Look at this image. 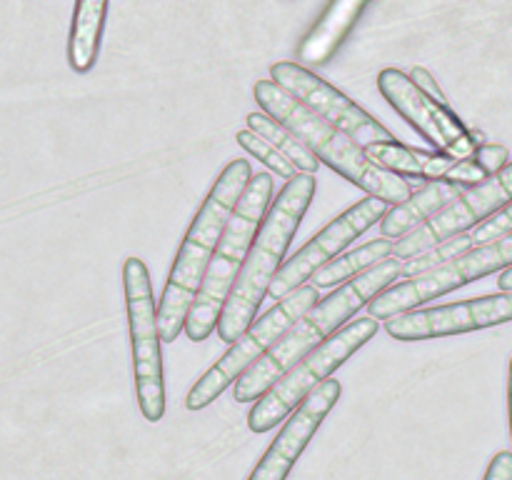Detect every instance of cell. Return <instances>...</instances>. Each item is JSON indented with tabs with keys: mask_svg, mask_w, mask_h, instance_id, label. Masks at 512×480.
Segmentation results:
<instances>
[{
	"mask_svg": "<svg viewBox=\"0 0 512 480\" xmlns=\"http://www.w3.org/2000/svg\"><path fill=\"white\" fill-rule=\"evenodd\" d=\"M403 263L398 258H385L383 263L373 265L358 278L340 285L333 295L320 300L313 310L303 315L295 325H290L273 348L240 375L233 388V398L238 403H253L260 400L285 373L303 363L313 350H318L340 325L348 323L363 305H368L375 295L383 293L400 278Z\"/></svg>",
	"mask_w": 512,
	"mask_h": 480,
	"instance_id": "obj_1",
	"label": "cell"
},
{
	"mask_svg": "<svg viewBox=\"0 0 512 480\" xmlns=\"http://www.w3.org/2000/svg\"><path fill=\"white\" fill-rule=\"evenodd\" d=\"M250 178H253V170H250L248 160H230L210 188L208 198L200 205L193 223H190L178 255H175L163 298L158 303L163 343H173L185 330V320H188L190 308L198 298V290L203 285L205 273H208L220 235H223L233 210L238 208V200L243 198Z\"/></svg>",
	"mask_w": 512,
	"mask_h": 480,
	"instance_id": "obj_2",
	"label": "cell"
},
{
	"mask_svg": "<svg viewBox=\"0 0 512 480\" xmlns=\"http://www.w3.org/2000/svg\"><path fill=\"white\" fill-rule=\"evenodd\" d=\"M315 188H318L315 175H295L273 200L258 235H255L248 260H245L243 270L235 280L233 293H230L228 303L220 313V340L233 345L255 323L260 303L268 295L278 270L283 268L285 253H288L290 243H293L295 233H298L300 223L308 213Z\"/></svg>",
	"mask_w": 512,
	"mask_h": 480,
	"instance_id": "obj_3",
	"label": "cell"
},
{
	"mask_svg": "<svg viewBox=\"0 0 512 480\" xmlns=\"http://www.w3.org/2000/svg\"><path fill=\"white\" fill-rule=\"evenodd\" d=\"M255 100L260 108L283 123L285 128L293 130L300 140L310 148V153L320 163L330 165L338 175L358 185L373 198L385 200L388 205H400L415 193L413 185L403 180V175H395L390 170L380 168L365 155L363 145L355 143L350 135L330 125L320 115H315L308 105L300 103L298 98L280 88L275 80H258L253 88Z\"/></svg>",
	"mask_w": 512,
	"mask_h": 480,
	"instance_id": "obj_4",
	"label": "cell"
},
{
	"mask_svg": "<svg viewBox=\"0 0 512 480\" xmlns=\"http://www.w3.org/2000/svg\"><path fill=\"white\" fill-rule=\"evenodd\" d=\"M270 198H273V178L268 173L253 175L243 198L238 200V208L233 210L223 235H220V243L208 265V273H205L203 285L198 290V298H195L188 320H185L188 340L200 343L218 328L220 313H223L225 303L233 293L235 280H238L240 270L248 260L255 235H258L260 225L265 220Z\"/></svg>",
	"mask_w": 512,
	"mask_h": 480,
	"instance_id": "obj_5",
	"label": "cell"
},
{
	"mask_svg": "<svg viewBox=\"0 0 512 480\" xmlns=\"http://www.w3.org/2000/svg\"><path fill=\"white\" fill-rule=\"evenodd\" d=\"M375 333H378V320L370 318V315L368 318L350 320L345 328L330 335L318 350H313L303 363H298L290 373H285L263 398L255 400V405L248 413V428L253 433H268V430H273L323 380H328L330 373H335L350 355L358 353L368 340H373Z\"/></svg>",
	"mask_w": 512,
	"mask_h": 480,
	"instance_id": "obj_6",
	"label": "cell"
},
{
	"mask_svg": "<svg viewBox=\"0 0 512 480\" xmlns=\"http://www.w3.org/2000/svg\"><path fill=\"white\" fill-rule=\"evenodd\" d=\"M320 290L315 285H303V288L295 290L293 295H288L285 300L275 303L268 313L260 315L238 340L228 348V353L218 360L215 365H210L203 375H200L198 383L190 388L185 405L188 410H203L213 403L215 398L228 390V385L238 383L240 375L248 368H253L265 353L275 345V340L290 328V325L298 323L308 310H313L318 305Z\"/></svg>",
	"mask_w": 512,
	"mask_h": 480,
	"instance_id": "obj_7",
	"label": "cell"
},
{
	"mask_svg": "<svg viewBox=\"0 0 512 480\" xmlns=\"http://www.w3.org/2000/svg\"><path fill=\"white\" fill-rule=\"evenodd\" d=\"M125 305H128L130 343H133L135 393L140 413L148 423H158L165 415L163 350H160L158 303L153 295L150 273L140 258H128L123 265Z\"/></svg>",
	"mask_w": 512,
	"mask_h": 480,
	"instance_id": "obj_8",
	"label": "cell"
},
{
	"mask_svg": "<svg viewBox=\"0 0 512 480\" xmlns=\"http://www.w3.org/2000/svg\"><path fill=\"white\" fill-rule=\"evenodd\" d=\"M510 265L512 233L495 240V243L468 250L465 255L448 260V263H443L440 268L390 285V288H385L383 293L375 295V298L370 300L368 313L370 318L375 320H390L395 318V315L418 310V305L428 303V300L443 298L445 293H453V290L463 288V285L473 283V280H480L485 278V275H493L498 273V270L510 268Z\"/></svg>",
	"mask_w": 512,
	"mask_h": 480,
	"instance_id": "obj_9",
	"label": "cell"
},
{
	"mask_svg": "<svg viewBox=\"0 0 512 480\" xmlns=\"http://www.w3.org/2000/svg\"><path fill=\"white\" fill-rule=\"evenodd\" d=\"M378 90L383 98L433 145L440 153L455 160L473 158L475 150L483 145V135L470 130L450 105L435 103L410 80V75L398 68H385L378 75Z\"/></svg>",
	"mask_w": 512,
	"mask_h": 480,
	"instance_id": "obj_10",
	"label": "cell"
},
{
	"mask_svg": "<svg viewBox=\"0 0 512 480\" xmlns=\"http://www.w3.org/2000/svg\"><path fill=\"white\" fill-rule=\"evenodd\" d=\"M388 213V203L380 198L368 195L365 200H358L355 205H350L345 213H340L338 218L330 220L323 230H320L315 238H310V243H305L298 253L290 260H285L283 268L275 275L273 285H270L268 295L280 303L288 295H293L295 290L303 288L308 280H313V275L320 268H325L328 263H333L335 255L340 250L348 248L358 235H363L370 225L378 223L380 218H385Z\"/></svg>",
	"mask_w": 512,
	"mask_h": 480,
	"instance_id": "obj_11",
	"label": "cell"
},
{
	"mask_svg": "<svg viewBox=\"0 0 512 480\" xmlns=\"http://www.w3.org/2000/svg\"><path fill=\"white\" fill-rule=\"evenodd\" d=\"M270 78L280 85L283 90H288L293 98H298L300 103L308 105L315 115H320L323 120H328L330 125H335L338 130H343L345 135L355 140L358 145L368 148V145L378 143H395L393 133H390L385 125H380L378 120L370 113H365L355 100H350L348 95L340 93L335 85H330L328 80L318 78L313 70H308L300 63H275L270 68Z\"/></svg>",
	"mask_w": 512,
	"mask_h": 480,
	"instance_id": "obj_12",
	"label": "cell"
},
{
	"mask_svg": "<svg viewBox=\"0 0 512 480\" xmlns=\"http://www.w3.org/2000/svg\"><path fill=\"white\" fill-rule=\"evenodd\" d=\"M512 200V160L500 170L498 175L488 178L485 183L473 185L465 190L458 200L440 210L433 220L420 225L410 235L395 243L393 255L400 260H410L413 255L453 238V235L465 233L470 228H478L488 218H493L498 210H503Z\"/></svg>",
	"mask_w": 512,
	"mask_h": 480,
	"instance_id": "obj_13",
	"label": "cell"
},
{
	"mask_svg": "<svg viewBox=\"0 0 512 480\" xmlns=\"http://www.w3.org/2000/svg\"><path fill=\"white\" fill-rule=\"evenodd\" d=\"M512 320V293L485 295V298L463 300V303L438 305V308L410 310L385 320V330L395 340L450 338V335L473 333V330L493 328V325Z\"/></svg>",
	"mask_w": 512,
	"mask_h": 480,
	"instance_id": "obj_14",
	"label": "cell"
},
{
	"mask_svg": "<svg viewBox=\"0 0 512 480\" xmlns=\"http://www.w3.org/2000/svg\"><path fill=\"white\" fill-rule=\"evenodd\" d=\"M343 393V385L340 380H323L298 408L293 410V415L288 418V423L283 425V430L278 433V438L270 443V448L265 450L263 460L255 465V470L250 473L248 480H285L293 470V465L298 463V458L303 455V450L308 448V443L313 440V435L318 433L320 423L328 418L330 410L335 408V403L340 400Z\"/></svg>",
	"mask_w": 512,
	"mask_h": 480,
	"instance_id": "obj_15",
	"label": "cell"
},
{
	"mask_svg": "<svg viewBox=\"0 0 512 480\" xmlns=\"http://www.w3.org/2000/svg\"><path fill=\"white\" fill-rule=\"evenodd\" d=\"M465 190L468 188L448 183V180H430L423 188L415 190L405 203L393 205V210L385 213V218L380 220V238H405V235H410L413 230H418L420 225L433 220L440 210L448 208V205L453 203V200H458Z\"/></svg>",
	"mask_w": 512,
	"mask_h": 480,
	"instance_id": "obj_16",
	"label": "cell"
},
{
	"mask_svg": "<svg viewBox=\"0 0 512 480\" xmlns=\"http://www.w3.org/2000/svg\"><path fill=\"white\" fill-rule=\"evenodd\" d=\"M368 0H333L323 18L310 28L305 40L298 48L300 65H323L330 55L338 50V45L348 38L353 25L358 23L360 13L365 10Z\"/></svg>",
	"mask_w": 512,
	"mask_h": 480,
	"instance_id": "obj_17",
	"label": "cell"
},
{
	"mask_svg": "<svg viewBox=\"0 0 512 480\" xmlns=\"http://www.w3.org/2000/svg\"><path fill=\"white\" fill-rule=\"evenodd\" d=\"M365 155L373 160L380 168L390 170L395 175H410V178H425V180H448L450 170L455 168L458 160L450 155L438 153V150H418L408 148L400 143H378L368 145Z\"/></svg>",
	"mask_w": 512,
	"mask_h": 480,
	"instance_id": "obj_18",
	"label": "cell"
},
{
	"mask_svg": "<svg viewBox=\"0 0 512 480\" xmlns=\"http://www.w3.org/2000/svg\"><path fill=\"white\" fill-rule=\"evenodd\" d=\"M105 10L108 0H78L73 13V28H70L68 60L70 68L78 73H88L98 60L100 38H103Z\"/></svg>",
	"mask_w": 512,
	"mask_h": 480,
	"instance_id": "obj_19",
	"label": "cell"
},
{
	"mask_svg": "<svg viewBox=\"0 0 512 480\" xmlns=\"http://www.w3.org/2000/svg\"><path fill=\"white\" fill-rule=\"evenodd\" d=\"M395 250V243L390 238H375L370 243L360 245V248L350 250L343 258L333 260L325 268H320L318 273L313 275V285L318 290L323 288H335L338 283H348V280L358 278L360 273H365L373 265L383 263L385 258H390Z\"/></svg>",
	"mask_w": 512,
	"mask_h": 480,
	"instance_id": "obj_20",
	"label": "cell"
},
{
	"mask_svg": "<svg viewBox=\"0 0 512 480\" xmlns=\"http://www.w3.org/2000/svg\"><path fill=\"white\" fill-rule=\"evenodd\" d=\"M248 130L258 133L260 138L268 140L273 148H278L290 163L298 168V173H308L313 175L318 170L320 160L310 153L308 145L293 133V130L285 128L283 123H278L275 118H270L268 113H250L248 115Z\"/></svg>",
	"mask_w": 512,
	"mask_h": 480,
	"instance_id": "obj_21",
	"label": "cell"
},
{
	"mask_svg": "<svg viewBox=\"0 0 512 480\" xmlns=\"http://www.w3.org/2000/svg\"><path fill=\"white\" fill-rule=\"evenodd\" d=\"M473 248L475 245H473V238H470V233L453 235V238L443 240V243L433 245V248L423 250V253L413 255L410 260H405L403 270H400V280H410V278H415V275H423V273H428V270L440 268L443 263L460 258V255H465L468 250H473Z\"/></svg>",
	"mask_w": 512,
	"mask_h": 480,
	"instance_id": "obj_22",
	"label": "cell"
},
{
	"mask_svg": "<svg viewBox=\"0 0 512 480\" xmlns=\"http://www.w3.org/2000/svg\"><path fill=\"white\" fill-rule=\"evenodd\" d=\"M235 140H238L240 148L248 150L250 155H255V158H258L260 163L268 165L270 170H275L280 178L293 180L295 175H298V168H295V165L290 163V160L285 158L278 148H273L268 140H263L258 133H253V130H240V133L235 135Z\"/></svg>",
	"mask_w": 512,
	"mask_h": 480,
	"instance_id": "obj_23",
	"label": "cell"
},
{
	"mask_svg": "<svg viewBox=\"0 0 512 480\" xmlns=\"http://www.w3.org/2000/svg\"><path fill=\"white\" fill-rule=\"evenodd\" d=\"M510 233H512V200L503 210H498L493 218H488L485 223H480L478 228H473L470 238H473L475 248H480V245L495 243V240L505 238V235Z\"/></svg>",
	"mask_w": 512,
	"mask_h": 480,
	"instance_id": "obj_24",
	"label": "cell"
},
{
	"mask_svg": "<svg viewBox=\"0 0 512 480\" xmlns=\"http://www.w3.org/2000/svg\"><path fill=\"white\" fill-rule=\"evenodd\" d=\"M473 158L478 160L480 168H483L485 173H488L490 178H493V175H498L500 170H503L505 165H508L510 153H508V148H505V145H485L483 143L478 150H475Z\"/></svg>",
	"mask_w": 512,
	"mask_h": 480,
	"instance_id": "obj_25",
	"label": "cell"
},
{
	"mask_svg": "<svg viewBox=\"0 0 512 480\" xmlns=\"http://www.w3.org/2000/svg\"><path fill=\"white\" fill-rule=\"evenodd\" d=\"M410 80H413V83L418 85V88L423 90V93L428 95V98H433L435 103L448 105V98H445L443 90L438 88V83H435V78H433V75H430V70H425V68H413V73H410Z\"/></svg>",
	"mask_w": 512,
	"mask_h": 480,
	"instance_id": "obj_26",
	"label": "cell"
},
{
	"mask_svg": "<svg viewBox=\"0 0 512 480\" xmlns=\"http://www.w3.org/2000/svg\"><path fill=\"white\" fill-rule=\"evenodd\" d=\"M483 480H512V453L503 450V453L495 455Z\"/></svg>",
	"mask_w": 512,
	"mask_h": 480,
	"instance_id": "obj_27",
	"label": "cell"
},
{
	"mask_svg": "<svg viewBox=\"0 0 512 480\" xmlns=\"http://www.w3.org/2000/svg\"><path fill=\"white\" fill-rule=\"evenodd\" d=\"M498 288H500V293H512V265H510V268H505L503 273H500Z\"/></svg>",
	"mask_w": 512,
	"mask_h": 480,
	"instance_id": "obj_28",
	"label": "cell"
},
{
	"mask_svg": "<svg viewBox=\"0 0 512 480\" xmlns=\"http://www.w3.org/2000/svg\"><path fill=\"white\" fill-rule=\"evenodd\" d=\"M508 415H510V435H512V358H510V378H508Z\"/></svg>",
	"mask_w": 512,
	"mask_h": 480,
	"instance_id": "obj_29",
	"label": "cell"
}]
</instances>
